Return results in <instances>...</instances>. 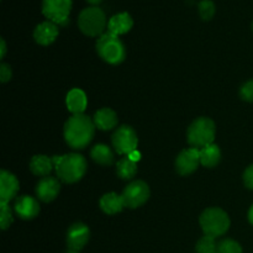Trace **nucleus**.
Wrapping results in <instances>:
<instances>
[{"label":"nucleus","instance_id":"f257e3e1","mask_svg":"<svg viewBox=\"0 0 253 253\" xmlns=\"http://www.w3.org/2000/svg\"><path fill=\"white\" fill-rule=\"evenodd\" d=\"M95 132V124L89 116L78 114L69 118L64 124V140L74 150L85 148L91 142Z\"/></svg>","mask_w":253,"mask_h":253},{"label":"nucleus","instance_id":"f03ea898","mask_svg":"<svg viewBox=\"0 0 253 253\" xmlns=\"http://www.w3.org/2000/svg\"><path fill=\"white\" fill-rule=\"evenodd\" d=\"M57 177L67 184H72L84 177L86 172L85 158L78 153H68L64 156H53Z\"/></svg>","mask_w":253,"mask_h":253},{"label":"nucleus","instance_id":"7ed1b4c3","mask_svg":"<svg viewBox=\"0 0 253 253\" xmlns=\"http://www.w3.org/2000/svg\"><path fill=\"white\" fill-rule=\"evenodd\" d=\"M215 124L209 118H199L188 128V143L193 148H202L211 145L215 140Z\"/></svg>","mask_w":253,"mask_h":253},{"label":"nucleus","instance_id":"20e7f679","mask_svg":"<svg viewBox=\"0 0 253 253\" xmlns=\"http://www.w3.org/2000/svg\"><path fill=\"white\" fill-rule=\"evenodd\" d=\"M200 226L205 236L216 237L226 234L230 229L229 215L219 208H209L200 216Z\"/></svg>","mask_w":253,"mask_h":253},{"label":"nucleus","instance_id":"39448f33","mask_svg":"<svg viewBox=\"0 0 253 253\" xmlns=\"http://www.w3.org/2000/svg\"><path fill=\"white\" fill-rule=\"evenodd\" d=\"M96 52L106 63L120 64L126 57L125 46L119 39V36L106 32L103 34L96 41Z\"/></svg>","mask_w":253,"mask_h":253},{"label":"nucleus","instance_id":"423d86ee","mask_svg":"<svg viewBox=\"0 0 253 253\" xmlns=\"http://www.w3.org/2000/svg\"><path fill=\"white\" fill-rule=\"evenodd\" d=\"M78 26L86 36L100 37L106 27L105 12L99 6L85 7L79 14Z\"/></svg>","mask_w":253,"mask_h":253},{"label":"nucleus","instance_id":"0eeeda50","mask_svg":"<svg viewBox=\"0 0 253 253\" xmlns=\"http://www.w3.org/2000/svg\"><path fill=\"white\" fill-rule=\"evenodd\" d=\"M72 10V0H43L42 14L48 21L57 26H66L69 22V14Z\"/></svg>","mask_w":253,"mask_h":253},{"label":"nucleus","instance_id":"6e6552de","mask_svg":"<svg viewBox=\"0 0 253 253\" xmlns=\"http://www.w3.org/2000/svg\"><path fill=\"white\" fill-rule=\"evenodd\" d=\"M113 146L115 148L116 152L119 155H126L128 156L131 152L136 150L138 143L137 135H136L135 130L130 126H120L118 130L114 132L113 138Z\"/></svg>","mask_w":253,"mask_h":253},{"label":"nucleus","instance_id":"1a4fd4ad","mask_svg":"<svg viewBox=\"0 0 253 253\" xmlns=\"http://www.w3.org/2000/svg\"><path fill=\"white\" fill-rule=\"evenodd\" d=\"M125 208L136 209L145 204L150 198V188L142 180H135L124 189L121 194Z\"/></svg>","mask_w":253,"mask_h":253},{"label":"nucleus","instance_id":"9d476101","mask_svg":"<svg viewBox=\"0 0 253 253\" xmlns=\"http://www.w3.org/2000/svg\"><path fill=\"white\" fill-rule=\"evenodd\" d=\"M200 165V151L198 148H187L178 155L175 169L180 175L192 174Z\"/></svg>","mask_w":253,"mask_h":253},{"label":"nucleus","instance_id":"9b49d317","mask_svg":"<svg viewBox=\"0 0 253 253\" xmlns=\"http://www.w3.org/2000/svg\"><path fill=\"white\" fill-rule=\"evenodd\" d=\"M90 237V231H89L88 226L82 222H77L73 224L68 230L67 234V245H68V250H73V251L81 252L89 241Z\"/></svg>","mask_w":253,"mask_h":253},{"label":"nucleus","instance_id":"f8f14e48","mask_svg":"<svg viewBox=\"0 0 253 253\" xmlns=\"http://www.w3.org/2000/svg\"><path fill=\"white\" fill-rule=\"evenodd\" d=\"M19 190V180L7 170L0 172V203H9Z\"/></svg>","mask_w":253,"mask_h":253},{"label":"nucleus","instance_id":"ddd939ff","mask_svg":"<svg viewBox=\"0 0 253 253\" xmlns=\"http://www.w3.org/2000/svg\"><path fill=\"white\" fill-rule=\"evenodd\" d=\"M61 190L58 180L53 177H44L39 182L36 187V194L40 200L44 203H49L57 198Z\"/></svg>","mask_w":253,"mask_h":253},{"label":"nucleus","instance_id":"4468645a","mask_svg":"<svg viewBox=\"0 0 253 253\" xmlns=\"http://www.w3.org/2000/svg\"><path fill=\"white\" fill-rule=\"evenodd\" d=\"M15 211L21 219L31 220L39 215L40 205L34 198L29 197V195H21L15 202Z\"/></svg>","mask_w":253,"mask_h":253},{"label":"nucleus","instance_id":"2eb2a0df","mask_svg":"<svg viewBox=\"0 0 253 253\" xmlns=\"http://www.w3.org/2000/svg\"><path fill=\"white\" fill-rule=\"evenodd\" d=\"M58 36V26L52 21H43L37 25L34 31L35 41L42 46H48L53 43Z\"/></svg>","mask_w":253,"mask_h":253},{"label":"nucleus","instance_id":"dca6fc26","mask_svg":"<svg viewBox=\"0 0 253 253\" xmlns=\"http://www.w3.org/2000/svg\"><path fill=\"white\" fill-rule=\"evenodd\" d=\"M133 20L130 16L128 12H119V14L114 15L108 22V32L115 35V36H120V35L126 34L132 29Z\"/></svg>","mask_w":253,"mask_h":253},{"label":"nucleus","instance_id":"f3484780","mask_svg":"<svg viewBox=\"0 0 253 253\" xmlns=\"http://www.w3.org/2000/svg\"><path fill=\"white\" fill-rule=\"evenodd\" d=\"M86 95L83 90L81 89H72L68 94H67L66 104L68 110L71 111L73 115H78V114H83L84 110L86 109Z\"/></svg>","mask_w":253,"mask_h":253},{"label":"nucleus","instance_id":"a211bd4d","mask_svg":"<svg viewBox=\"0 0 253 253\" xmlns=\"http://www.w3.org/2000/svg\"><path fill=\"white\" fill-rule=\"evenodd\" d=\"M93 121L95 124V127L104 131H108L116 126V124H118V115L111 109L103 108L96 111L93 118Z\"/></svg>","mask_w":253,"mask_h":253},{"label":"nucleus","instance_id":"6ab92c4d","mask_svg":"<svg viewBox=\"0 0 253 253\" xmlns=\"http://www.w3.org/2000/svg\"><path fill=\"white\" fill-rule=\"evenodd\" d=\"M100 208L105 214L114 215L120 212L125 208V204L121 195H118L116 193H108L100 199Z\"/></svg>","mask_w":253,"mask_h":253},{"label":"nucleus","instance_id":"aec40b11","mask_svg":"<svg viewBox=\"0 0 253 253\" xmlns=\"http://www.w3.org/2000/svg\"><path fill=\"white\" fill-rule=\"evenodd\" d=\"M53 161L52 158L47 157L44 155H37L34 156L30 162V169L34 174L41 175V177H46L52 172L53 168Z\"/></svg>","mask_w":253,"mask_h":253},{"label":"nucleus","instance_id":"412c9836","mask_svg":"<svg viewBox=\"0 0 253 253\" xmlns=\"http://www.w3.org/2000/svg\"><path fill=\"white\" fill-rule=\"evenodd\" d=\"M200 151V165H203L204 167L212 168L220 162L221 160V151H220L219 146L211 145L207 146V147L202 148Z\"/></svg>","mask_w":253,"mask_h":253},{"label":"nucleus","instance_id":"4be33fe9","mask_svg":"<svg viewBox=\"0 0 253 253\" xmlns=\"http://www.w3.org/2000/svg\"><path fill=\"white\" fill-rule=\"evenodd\" d=\"M90 156L98 165L101 166H111L114 163V155L109 146L99 143L94 146L90 151Z\"/></svg>","mask_w":253,"mask_h":253},{"label":"nucleus","instance_id":"5701e85b","mask_svg":"<svg viewBox=\"0 0 253 253\" xmlns=\"http://www.w3.org/2000/svg\"><path fill=\"white\" fill-rule=\"evenodd\" d=\"M116 172L123 179H131L137 173V163L132 162L128 157L123 158L116 165Z\"/></svg>","mask_w":253,"mask_h":253},{"label":"nucleus","instance_id":"b1692460","mask_svg":"<svg viewBox=\"0 0 253 253\" xmlns=\"http://www.w3.org/2000/svg\"><path fill=\"white\" fill-rule=\"evenodd\" d=\"M195 250H197V253H219L215 239L210 236L202 237L198 241Z\"/></svg>","mask_w":253,"mask_h":253},{"label":"nucleus","instance_id":"393cba45","mask_svg":"<svg viewBox=\"0 0 253 253\" xmlns=\"http://www.w3.org/2000/svg\"><path fill=\"white\" fill-rule=\"evenodd\" d=\"M219 253H242V247L234 240H224L217 245Z\"/></svg>","mask_w":253,"mask_h":253},{"label":"nucleus","instance_id":"a878e982","mask_svg":"<svg viewBox=\"0 0 253 253\" xmlns=\"http://www.w3.org/2000/svg\"><path fill=\"white\" fill-rule=\"evenodd\" d=\"M199 14L203 20L208 21L215 14V4L211 0H202L199 2Z\"/></svg>","mask_w":253,"mask_h":253},{"label":"nucleus","instance_id":"bb28decb","mask_svg":"<svg viewBox=\"0 0 253 253\" xmlns=\"http://www.w3.org/2000/svg\"><path fill=\"white\" fill-rule=\"evenodd\" d=\"M0 224L2 230H6L12 224L11 210L7 203H0Z\"/></svg>","mask_w":253,"mask_h":253},{"label":"nucleus","instance_id":"cd10ccee","mask_svg":"<svg viewBox=\"0 0 253 253\" xmlns=\"http://www.w3.org/2000/svg\"><path fill=\"white\" fill-rule=\"evenodd\" d=\"M240 96L245 101H251L253 103V79L245 83L240 89Z\"/></svg>","mask_w":253,"mask_h":253},{"label":"nucleus","instance_id":"c85d7f7f","mask_svg":"<svg viewBox=\"0 0 253 253\" xmlns=\"http://www.w3.org/2000/svg\"><path fill=\"white\" fill-rule=\"evenodd\" d=\"M10 79H11V68H10V66H7V64L2 63L1 66H0V81H1L2 83H6Z\"/></svg>","mask_w":253,"mask_h":253},{"label":"nucleus","instance_id":"c756f323","mask_svg":"<svg viewBox=\"0 0 253 253\" xmlns=\"http://www.w3.org/2000/svg\"><path fill=\"white\" fill-rule=\"evenodd\" d=\"M244 182L249 189L253 190V165L250 166L244 173Z\"/></svg>","mask_w":253,"mask_h":253},{"label":"nucleus","instance_id":"7c9ffc66","mask_svg":"<svg viewBox=\"0 0 253 253\" xmlns=\"http://www.w3.org/2000/svg\"><path fill=\"white\" fill-rule=\"evenodd\" d=\"M127 157H128V158H130V160H131V161H132V162L137 163V162H138V161H140V160H141V153H140V152H138V151H137V150H135V151H133V152H131V153H130V155H128V156H127Z\"/></svg>","mask_w":253,"mask_h":253},{"label":"nucleus","instance_id":"2f4dec72","mask_svg":"<svg viewBox=\"0 0 253 253\" xmlns=\"http://www.w3.org/2000/svg\"><path fill=\"white\" fill-rule=\"evenodd\" d=\"M0 44H1V52H0V57H1V58H4L5 53H6V44H5L4 39L0 40Z\"/></svg>","mask_w":253,"mask_h":253},{"label":"nucleus","instance_id":"473e14b6","mask_svg":"<svg viewBox=\"0 0 253 253\" xmlns=\"http://www.w3.org/2000/svg\"><path fill=\"white\" fill-rule=\"evenodd\" d=\"M85 1L89 2V4H90V5H93V6H96V5L100 4V2L103 1V0H85Z\"/></svg>","mask_w":253,"mask_h":253},{"label":"nucleus","instance_id":"72a5a7b5","mask_svg":"<svg viewBox=\"0 0 253 253\" xmlns=\"http://www.w3.org/2000/svg\"><path fill=\"white\" fill-rule=\"evenodd\" d=\"M249 220H250V222H251V224L253 225V205H252L251 209H250V211H249Z\"/></svg>","mask_w":253,"mask_h":253},{"label":"nucleus","instance_id":"f704fd0d","mask_svg":"<svg viewBox=\"0 0 253 253\" xmlns=\"http://www.w3.org/2000/svg\"><path fill=\"white\" fill-rule=\"evenodd\" d=\"M67 253H79V252L78 251H73V250H68Z\"/></svg>","mask_w":253,"mask_h":253},{"label":"nucleus","instance_id":"c9c22d12","mask_svg":"<svg viewBox=\"0 0 253 253\" xmlns=\"http://www.w3.org/2000/svg\"><path fill=\"white\" fill-rule=\"evenodd\" d=\"M252 29H253V25H252Z\"/></svg>","mask_w":253,"mask_h":253}]
</instances>
